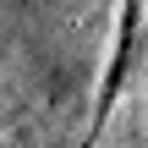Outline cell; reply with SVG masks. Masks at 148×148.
Instances as JSON below:
<instances>
[{"instance_id":"1","label":"cell","mask_w":148,"mask_h":148,"mask_svg":"<svg viewBox=\"0 0 148 148\" xmlns=\"http://www.w3.org/2000/svg\"><path fill=\"white\" fill-rule=\"evenodd\" d=\"M137 38H143V0H121V11H115V38H110V60H104V77H99V99H93V121H88V143L82 148H93L104 137V126H110V115H115V104H121V88H126V77H132Z\"/></svg>"}]
</instances>
